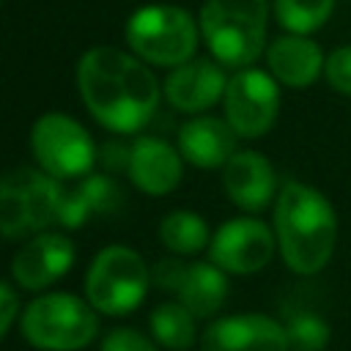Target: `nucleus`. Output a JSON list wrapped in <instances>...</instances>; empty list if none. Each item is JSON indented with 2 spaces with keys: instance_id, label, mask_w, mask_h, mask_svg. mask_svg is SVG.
<instances>
[{
  "instance_id": "nucleus-1",
  "label": "nucleus",
  "mask_w": 351,
  "mask_h": 351,
  "mask_svg": "<svg viewBox=\"0 0 351 351\" xmlns=\"http://www.w3.org/2000/svg\"><path fill=\"white\" fill-rule=\"evenodd\" d=\"M77 88L88 112L115 134L140 132L159 104V82L148 63L118 47H90L82 52Z\"/></svg>"
},
{
  "instance_id": "nucleus-2",
  "label": "nucleus",
  "mask_w": 351,
  "mask_h": 351,
  "mask_svg": "<svg viewBox=\"0 0 351 351\" xmlns=\"http://www.w3.org/2000/svg\"><path fill=\"white\" fill-rule=\"evenodd\" d=\"M274 236L291 271L318 274L337 244V214L315 186L288 181L274 200Z\"/></svg>"
},
{
  "instance_id": "nucleus-3",
  "label": "nucleus",
  "mask_w": 351,
  "mask_h": 351,
  "mask_svg": "<svg viewBox=\"0 0 351 351\" xmlns=\"http://www.w3.org/2000/svg\"><path fill=\"white\" fill-rule=\"evenodd\" d=\"M271 0H206L200 8V36L222 66L244 69L266 52Z\"/></svg>"
},
{
  "instance_id": "nucleus-4",
  "label": "nucleus",
  "mask_w": 351,
  "mask_h": 351,
  "mask_svg": "<svg viewBox=\"0 0 351 351\" xmlns=\"http://www.w3.org/2000/svg\"><path fill=\"white\" fill-rule=\"evenodd\" d=\"M19 326L38 351H80L99 335V310L82 296L55 291L27 302Z\"/></svg>"
},
{
  "instance_id": "nucleus-5",
  "label": "nucleus",
  "mask_w": 351,
  "mask_h": 351,
  "mask_svg": "<svg viewBox=\"0 0 351 351\" xmlns=\"http://www.w3.org/2000/svg\"><path fill=\"white\" fill-rule=\"evenodd\" d=\"M63 181L41 167H11L0 176V236L30 239L58 225Z\"/></svg>"
},
{
  "instance_id": "nucleus-6",
  "label": "nucleus",
  "mask_w": 351,
  "mask_h": 351,
  "mask_svg": "<svg viewBox=\"0 0 351 351\" xmlns=\"http://www.w3.org/2000/svg\"><path fill=\"white\" fill-rule=\"evenodd\" d=\"M123 36L129 49L140 60L151 66L176 69L189 58H195L200 25L181 5L151 3V5H140L126 19Z\"/></svg>"
},
{
  "instance_id": "nucleus-7",
  "label": "nucleus",
  "mask_w": 351,
  "mask_h": 351,
  "mask_svg": "<svg viewBox=\"0 0 351 351\" xmlns=\"http://www.w3.org/2000/svg\"><path fill=\"white\" fill-rule=\"evenodd\" d=\"M151 282V269L137 250L107 244L88 266L85 296L101 315H126L143 304Z\"/></svg>"
},
{
  "instance_id": "nucleus-8",
  "label": "nucleus",
  "mask_w": 351,
  "mask_h": 351,
  "mask_svg": "<svg viewBox=\"0 0 351 351\" xmlns=\"http://www.w3.org/2000/svg\"><path fill=\"white\" fill-rule=\"evenodd\" d=\"M30 148L36 165L58 181H77L88 176L99 159L90 132L66 112H44L30 129Z\"/></svg>"
},
{
  "instance_id": "nucleus-9",
  "label": "nucleus",
  "mask_w": 351,
  "mask_h": 351,
  "mask_svg": "<svg viewBox=\"0 0 351 351\" xmlns=\"http://www.w3.org/2000/svg\"><path fill=\"white\" fill-rule=\"evenodd\" d=\"M222 107L225 121L239 137H263L280 115V82L271 77V71L244 66L233 77H228Z\"/></svg>"
},
{
  "instance_id": "nucleus-10",
  "label": "nucleus",
  "mask_w": 351,
  "mask_h": 351,
  "mask_svg": "<svg viewBox=\"0 0 351 351\" xmlns=\"http://www.w3.org/2000/svg\"><path fill=\"white\" fill-rule=\"evenodd\" d=\"M277 236L258 217H233L211 233L208 261L228 274H255L274 258Z\"/></svg>"
},
{
  "instance_id": "nucleus-11",
  "label": "nucleus",
  "mask_w": 351,
  "mask_h": 351,
  "mask_svg": "<svg viewBox=\"0 0 351 351\" xmlns=\"http://www.w3.org/2000/svg\"><path fill=\"white\" fill-rule=\"evenodd\" d=\"M203 351H288V332L271 315L236 313L217 318L200 337Z\"/></svg>"
},
{
  "instance_id": "nucleus-12",
  "label": "nucleus",
  "mask_w": 351,
  "mask_h": 351,
  "mask_svg": "<svg viewBox=\"0 0 351 351\" xmlns=\"http://www.w3.org/2000/svg\"><path fill=\"white\" fill-rule=\"evenodd\" d=\"M74 241L60 230H41L30 236L11 261V274L25 291H44L74 266Z\"/></svg>"
},
{
  "instance_id": "nucleus-13",
  "label": "nucleus",
  "mask_w": 351,
  "mask_h": 351,
  "mask_svg": "<svg viewBox=\"0 0 351 351\" xmlns=\"http://www.w3.org/2000/svg\"><path fill=\"white\" fill-rule=\"evenodd\" d=\"M222 186L233 206L258 214L277 200V173L261 151H236L222 167Z\"/></svg>"
},
{
  "instance_id": "nucleus-14",
  "label": "nucleus",
  "mask_w": 351,
  "mask_h": 351,
  "mask_svg": "<svg viewBox=\"0 0 351 351\" xmlns=\"http://www.w3.org/2000/svg\"><path fill=\"white\" fill-rule=\"evenodd\" d=\"M225 88H228V77L219 60L189 58L186 63L170 69L162 93L170 101V107L181 112H203L225 96Z\"/></svg>"
},
{
  "instance_id": "nucleus-15",
  "label": "nucleus",
  "mask_w": 351,
  "mask_h": 351,
  "mask_svg": "<svg viewBox=\"0 0 351 351\" xmlns=\"http://www.w3.org/2000/svg\"><path fill=\"white\" fill-rule=\"evenodd\" d=\"M132 184L143 195H170L184 176V156L178 148L159 137H140L129 145V167Z\"/></svg>"
},
{
  "instance_id": "nucleus-16",
  "label": "nucleus",
  "mask_w": 351,
  "mask_h": 351,
  "mask_svg": "<svg viewBox=\"0 0 351 351\" xmlns=\"http://www.w3.org/2000/svg\"><path fill=\"white\" fill-rule=\"evenodd\" d=\"M266 66L285 88H310L324 74V49L304 33H282L266 44Z\"/></svg>"
},
{
  "instance_id": "nucleus-17",
  "label": "nucleus",
  "mask_w": 351,
  "mask_h": 351,
  "mask_svg": "<svg viewBox=\"0 0 351 351\" xmlns=\"http://www.w3.org/2000/svg\"><path fill=\"white\" fill-rule=\"evenodd\" d=\"M239 134L225 118L214 115H197L178 129V151L184 162L200 170H217L225 167V162L236 154Z\"/></svg>"
},
{
  "instance_id": "nucleus-18",
  "label": "nucleus",
  "mask_w": 351,
  "mask_h": 351,
  "mask_svg": "<svg viewBox=\"0 0 351 351\" xmlns=\"http://www.w3.org/2000/svg\"><path fill=\"white\" fill-rule=\"evenodd\" d=\"M123 206V192L118 181L107 173H88L77 178L74 186H63L60 197V228H80L93 217H110Z\"/></svg>"
},
{
  "instance_id": "nucleus-19",
  "label": "nucleus",
  "mask_w": 351,
  "mask_h": 351,
  "mask_svg": "<svg viewBox=\"0 0 351 351\" xmlns=\"http://www.w3.org/2000/svg\"><path fill=\"white\" fill-rule=\"evenodd\" d=\"M228 271L219 269L211 261H197V263H186V271L176 288L178 302L186 304L195 318H208L214 313H219V307L228 299Z\"/></svg>"
},
{
  "instance_id": "nucleus-20",
  "label": "nucleus",
  "mask_w": 351,
  "mask_h": 351,
  "mask_svg": "<svg viewBox=\"0 0 351 351\" xmlns=\"http://www.w3.org/2000/svg\"><path fill=\"white\" fill-rule=\"evenodd\" d=\"M159 239L167 252L173 255H195L211 244L208 222L186 208H176L162 217L159 222Z\"/></svg>"
},
{
  "instance_id": "nucleus-21",
  "label": "nucleus",
  "mask_w": 351,
  "mask_h": 351,
  "mask_svg": "<svg viewBox=\"0 0 351 351\" xmlns=\"http://www.w3.org/2000/svg\"><path fill=\"white\" fill-rule=\"evenodd\" d=\"M148 326H151L154 340H159V346H165L170 351H186L195 346V337H197L195 313L181 302L156 304L151 310Z\"/></svg>"
},
{
  "instance_id": "nucleus-22",
  "label": "nucleus",
  "mask_w": 351,
  "mask_h": 351,
  "mask_svg": "<svg viewBox=\"0 0 351 351\" xmlns=\"http://www.w3.org/2000/svg\"><path fill=\"white\" fill-rule=\"evenodd\" d=\"M335 11V0H274V19L285 33H315Z\"/></svg>"
},
{
  "instance_id": "nucleus-23",
  "label": "nucleus",
  "mask_w": 351,
  "mask_h": 351,
  "mask_svg": "<svg viewBox=\"0 0 351 351\" xmlns=\"http://www.w3.org/2000/svg\"><path fill=\"white\" fill-rule=\"evenodd\" d=\"M285 332H288V343L293 351H324L332 337L329 324L313 310L291 313L285 321Z\"/></svg>"
},
{
  "instance_id": "nucleus-24",
  "label": "nucleus",
  "mask_w": 351,
  "mask_h": 351,
  "mask_svg": "<svg viewBox=\"0 0 351 351\" xmlns=\"http://www.w3.org/2000/svg\"><path fill=\"white\" fill-rule=\"evenodd\" d=\"M324 77L332 85V90L351 96V44L335 47L324 60Z\"/></svg>"
},
{
  "instance_id": "nucleus-25",
  "label": "nucleus",
  "mask_w": 351,
  "mask_h": 351,
  "mask_svg": "<svg viewBox=\"0 0 351 351\" xmlns=\"http://www.w3.org/2000/svg\"><path fill=\"white\" fill-rule=\"evenodd\" d=\"M99 351H156L154 340L132 326H115L101 337Z\"/></svg>"
},
{
  "instance_id": "nucleus-26",
  "label": "nucleus",
  "mask_w": 351,
  "mask_h": 351,
  "mask_svg": "<svg viewBox=\"0 0 351 351\" xmlns=\"http://www.w3.org/2000/svg\"><path fill=\"white\" fill-rule=\"evenodd\" d=\"M184 271H186V263H184V261H178L176 255H170V258H162V261H156V263H154V269H151V280H154L162 291L176 293V288H178V282H181Z\"/></svg>"
},
{
  "instance_id": "nucleus-27",
  "label": "nucleus",
  "mask_w": 351,
  "mask_h": 351,
  "mask_svg": "<svg viewBox=\"0 0 351 351\" xmlns=\"http://www.w3.org/2000/svg\"><path fill=\"white\" fill-rule=\"evenodd\" d=\"M16 315H19V296L8 282L0 280V340L8 335Z\"/></svg>"
},
{
  "instance_id": "nucleus-28",
  "label": "nucleus",
  "mask_w": 351,
  "mask_h": 351,
  "mask_svg": "<svg viewBox=\"0 0 351 351\" xmlns=\"http://www.w3.org/2000/svg\"><path fill=\"white\" fill-rule=\"evenodd\" d=\"M99 159L110 167V170H126L129 167V145H121V143H110L107 148L99 151Z\"/></svg>"
},
{
  "instance_id": "nucleus-29",
  "label": "nucleus",
  "mask_w": 351,
  "mask_h": 351,
  "mask_svg": "<svg viewBox=\"0 0 351 351\" xmlns=\"http://www.w3.org/2000/svg\"><path fill=\"white\" fill-rule=\"evenodd\" d=\"M0 5H3V0H0Z\"/></svg>"
}]
</instances>
